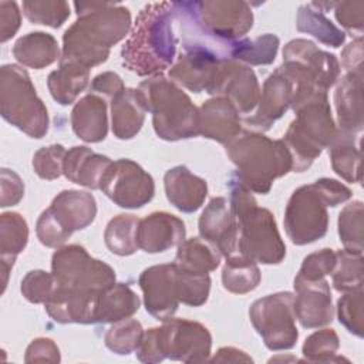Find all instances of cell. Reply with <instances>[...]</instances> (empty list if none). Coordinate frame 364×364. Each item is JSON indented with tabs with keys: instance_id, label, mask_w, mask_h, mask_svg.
Returning <instances> with one entry per match:
<instances>
[{
	"instance_id": "cell-1",
	"label": "cell",
	"mask_w": 364,
	"mask_h": 364,
	"mask_svg": "<svg viewBox=\"0 0 364 364\" xmlns=\"http://www.w3.org/2000/svg\"><path fill=\"white\" fill-rule=\"evenodd\" d=\"M77 20L63 36L60 63H74L85 68L107 61L112 46L131 30V13L114 3L77 1Z\"/></svg>"
},
{
	"instance_id": "cell-2",
	"label": "cell",
	"mask_w": 364,
	"mask_h": 364,
	"mask_svg": "<svg viewBox=\"0 0 364 364\" xmlns=\"http://www.w3.org/2000/svg\"><path fill=\"white\" fill-rule=\"evenodd\" d=\"M172 1H155L141 9L121 50L122 65L139 77H154L172 67L178 38Z\"/></svg>"
},
{
	"instance_id": "cell-3",
	"label": "cell",
	"mask_w": 364,
	"mask_h": 364,
	"mask_svg": "<svg viewBox=\"0 0 364 364\" xmlns=\"http://www.w3.org/2000/svg\"><path fill=\"white\" fill-rule=\"evenodd\" d=\"M225 148L236 166L235 178L252 192L267 193L277 178L293 171V159L283 139H272L257 131H242Z\"/></svg>"
},
{
	"instance_id": "cell-4",
	"label": "cell",
	"mask_w": 364,
	"mask_h": 364,
	"mask_svg": "<svg viewBox=\"0 0 364 364\" xmlns=\"http://www.w3.org/2000/svg\"><path fill=\"white\" fill-rule=\"evenodd\" d=\"M229 198L237 223V252L256 263L279 264L286 256V245L273 213L260 208L252 191L236 178L229 182Z\"/></svg>"
},
{
	"instance_id": "cell-5",
	"label": "cell",
	"mask_w": 364,
	"mask_h": 364,
	"mask_svg": "<svg viewBox=\"0 0 364 364\" xmlns=\"http://www.w3.org/2000/svg\"><path fill=\"white\" fill-rule=\"evenodd\" d=\"M351 198L344 183L321 178L297 188L284 210V230L291 243L303 246L321 239L327 233V206H337Z\"/></svg>"
},
{
	"instance_id": "cell-6",
	"label": "cell",
	"mask_w": 364,
	"mask_h": 364,
	"mask_svg": "<svg viewBox=\"0 0 364 364\" xmlns=\"http://www.w3.org/2000/svg\"><path fill=\"white\" fill-rule=\"evenodd\" d=\"M138 91L161 139L179 141L199 135V108L172 80L154 75L142 81Z\"/></svg>"
},
{
	"instance_id": "cell-7",
	"label": "cell",
	"mask_w": 364,
	"mask_h": 364,
	"mask_svg": "<svg viewBox=\"0 0 364 364\" xmlns=\"http://www.w3.org/2000/svg\"><path fill=\"white\" fill-rule=\"evenodd\" d=\"M296 118L290 122L283 142L290 151L293 171L303 172L321 155L337 134L327 92H317L293 107Z\"/></svg>"
},
{
	"instance_id": "cell-8",
	"label": "cell",
	"mask_w": 364,
	"mask_h": 364,
	"mask_svg": "<svg viewBox=\"0 0 364 364\" xmlns=\"http://www.w3.org/2000/svg\"><path fill=\"white\" fill-rule=\"evenodd\" d=\"M0 114L31 138H43L48 131L47 108L28 73L17 64H4L0 68Z\"/></svg>"
},
{
	"instance_id": "cell-9",
	"label": "cell",
	"mask_w": 364,
	"mask_h": 364,
	"mask_svg": "<svg viewBox=\"0 0 364 364\" xmlns=\"http://www.w3.org/2000/svg\"><path fill=\"white\" fill-rule=\"evenodd\" d=\"M51 273L58 287L101 294L115 283L114 269L90 256L81 245L58 247L51 257Z\"/></svg>"
},
{
	"instance_id": "cell-10",
	"label": "cell",
	"mask_w": 364,
	"mask_h": 364,
	"mask_svg": "<svg viewBox=\"0 0 364 364\" xmlns=\"http://www.w3.org/2000/svg\"><path fill=\"white\" fill-rule=\"evenodd\" d=\"M293 300V293L279 291L257 299L249 309L255 330L272 351L290 350L296 346L299 330L296 327Z\"/></svg>"
},
{
	"instance_id": "cell-11",
	"label": "cell",
	"mask_w": 364,
	"mask_h": 364,
	"mask_svg": "<svg viewBox=\"0 0 364 364\" xmlns=\"http://www.w3.org/2000/svg\"><path fill=\"white\" fill-rule=\"evenodd\" d=\"M100 189L119 208L138 209L152 200L155 182L141 165L122 158L108 166Z\"/></svg>"
},
{
	"instance_id": "cell-12",
	"label": "cell",
	"mask_w": 364,
	"mask_h": 364,
	"mask_svg": "<svg viewBox=\"0 0 364 364\" xmlns=\"http://www.w3.org/2000/svg\"><path fill=\"white\" fill-rule=\"evenodd\" d=\"M159 328V340L165 358L182 363H203L210 355L212 336L199 321L166 318Z\"/></svg>"
},
{
	"instance_id": "cell-13",
	"label": "cell",
	"mask_w": 364,
	"mask_h": 364,
	"mask_svg": "<svg viewBox=\"0 0 364 364\" xmlns=\"http://www.w3.org/2000/svg\"><path fill=\"white\" fill-rule=\"evenodd\" d=\"M206 92L226 98L239 114H249L259 104L260 85L250 67L236 60H223L219 63Z\"/></svg>"
},
{
	"instance_id": "cell-14",
	"label": "cell",
	"mask_w": 364,
	"mask_h": 364,
	"mask_svg": "<svg viewBox=\"0 0 364 364\" xmlns=\"http://www.w3.org/2000/svg\"><path fill=\"white\" fill-rule=\"evenodd\" d=\"M195 7L203 28L220 40H239L253 26L252 9L242 0L195 1Z\"/></svg>"
},
{
	"instance_id": "cell-15",
	"label": "cell",
	"mask_w": 364,
	"mask_h": 364,
	"mask_svg": "<svg viewBox=\"0 0 364 364\" xmlns=\"http://www.w3.org/2000/svg\"><path fill=\"white\" fill-rule=\"evenodd\" d=\"M294 100V84L283 68L277 67L263 84L255 115L246 118V124L257 132L269 131L291 107Z\"/></svg>"
},
{
	"instance_id": "cell-16",
	"label": "cell",
	"mask_w": 364,
	"mask_h": 364,
	"mask_svg": "<svg viewBox=\"0 0 364 364\" xmlns=\"http://www.w3.org/2000/svg\"><path fill=\"white\" fill-rule=\"evenodd\" d=\"M138 283L144 293L145 309L151 316L164 321L175 314L179 300L173 263L155 264L145 269L141 273Z\"/></svg>"
},
{
	"instance_id": "cell-17",
	"label": "cell",
	"mask_w": 364,
	"mask_h": 364,
	"mask_svg": "<svg viewBox=\"0 0 364 364\" xmlns=\"http://www.w3.org/2000/svg\"><path fill=\"white\" fill-rule=\"evenodd\" d=\"M199 235L212 245L220 256L237 252V223L226 198H212L205 206L199 222Z\"/></svg>"
},
{
	"instance_id": "cell-18",
	"label": "cell",
	"mask_w": 364,
	"mask_h": 364,
	"mask_svg": "<svg viewBox=\"0 0 364 364\" xmlns=\"http://www.w3.org/2000/svg\"><path fill=\"white\" fill-rule=\"evenodd\" d=\"M283 61H291L303 67L316 81L317 87L328 91L340 75V63L331 53L320 50L306 38L290 40L283 48Z\"/></svg>"
},
{
	"instance_id": "cell-19",
	"label": "cell",
	"mask_w": 364,
	"mask_h": 364,
	"mask_svg": "<svg viewBox=\"0 0 364 364\" xmlns=\"http://www.w3.org/2000/svg\"><path fill=\"white\" fill-rule=\"evenodd\" d=\"M293 300L296 320L304 328H318L330 324L334 318L330 284L326 279L317 282L294 283Z\"/></svg>"
},
{
	"instance_id": "cell-20",
	"label": "cell",
	"mask_w": 364,
	"mask_h": 364,
	"mask_svg": "<svg viewBox=\"0 0 364 364\" xmlns=\"http://www.w3.org/2000/svg\"><path fill=\"white\" fill-rule=\"evenodd\" d=\"M186 229L182 219L168 212H152L139 219L136 240L146 253H161L179 246L185 240Z\"/></svg>"
},
{
	"instance_id": "cell-21",
	"label": "cell",
	"mask_w": 364,
	"mask_h": 364,
	"mask_svg": "<svg viewBox=\"0 0 364 364\" xmlns=\"http://www.w3.org/2000/svg\"><path fill=\"white\" fill-rule=\"evenodd\" d=\"M242 132L240 114L222 97H213L199 107V134L219 144H229Z\"/></svg>"
},
{
	"instance_id": "cell-22",
	"label": "cell",
	"mask_w": 364,
	"mask_h": 364,
	"mask_svg": "<svg viewBox=\"0 0 364 364\" xmlns=\"http://www.w3.org/2000/svg\"><path fill=\"white\" fill-rule=\"evenodd\" d=\"M47 210L60 228L71 236L75 230H82L94 222L97 202L88 192L67 189L53 199Z\"/></svg>"
},
{
	"instance_id": "cell-23",
	"label": "cell",
	"mask_w": 364,
	"mask_h": 364,
	"mask_svg": "<svg viewBox=\"0 0 364 364\" xmlns=\"http://www.w3.org/2000/svg\"><path fill=\"white\" fill-rule=\"evenodd\" d=\"M98 296L55 286L44 307L47 314L60 324H92L95 323Z\"/></svg>"
},
{
	"instance_id": "cell-24",
	"label": "cell",
	"mask_w": 364,
	"mask_h": 364,
	"mask_svg": "<svg viewBox=\"0 0 364 364\" xmlns=\"http://www.w3.org/2000/svg\"><path fill=\"white\" fill-rule=\"evenodd\" d=\"M168 200L181 212H196L208 195V183L203 178L193 175L186 166L178 165L164 176Z\"/></svg>"
},
{
	"instance_id": "cell-25",
	"label": "cell",
	"mask_w": 364,
	"mask_h": 364,
	"mask_svg": "<svg viewBox=\"0 0 364 364\" xmlns=\"http://www.w3.org/2000/svg\"><path fill=\"white\" fill-rule=\"evenodd\" d=\"M338 128L355 135L363 129V73H346L334 91Z\"/></svg>"
},
{
	"instance_id": "cell-26",
	"label": "cell",
	"mask_w": 364,
	"mask_h": 364,
	"mask_svg": "<svg viewBox=\"0 0 364 364\" xmlns=\"http://www.w3.org/2000/svg\"><path fill=\"white\" fill-rule=\"evenodd\" d=\"M220 60L203 51H185L169 68V78L192 92L206 91Z\"/></svg>"
},
{
	"instance_id": "cell-27",
	"label": "cell",
	"mask_w": 364,
	"mask_h": 364,
	"mask_svg": "<svg viewBox=\"0 0 364 364\" xmlns=\"http://www.w3.org/2000/svg\"><path fill=\"white\" fill-rule=\"evenodd\" d=\"M71 128L84 142H101L108 134L107 101L101 95L87 94L71 111Z\"/></svg>"
},
{
	"instance_id": "cell-28",
	"label": "cell",
	"mask_w": 364,
	"mask_h": 364,
	"mask_svg": "<svg viewBox=\"0 0 364 364\" xmlns=\"http://www.w3.org/2000/svg\"><path fill=\"white\" fill-rule=\"evenodd\" d=\"M112 161L101 154L91 151L87 146H73L64 158L63 175L73 183L100 189L101 179Z\"/></svg>"
},
{
	"instance_id": "cell-29",
	"label": "cell",
	"mask_w": 364,
	"mask_h": 364,
	"mask_svg": "<svg viewBox=\"0 0 364 364\" xmlns=\"http://www.w3.org/2000/svg\"><path fill=\"white\" fill-rule=\"evenodd\" d=\"M145 105L138 88H125L111 100L112 132L118 139H132L145 121Z\"/></svg>"
},
{
	"instance_id": "cell-30",
	"label": "cell",
	"mask_w": 364,
	"mask_h": 364,
	"mask_svg": "<svg viewBox=\"0 0 364 364\" xmlns=\"http://www.w3.org/2000/svg\"><path fill=\"white\" fill-rule=\"evenodd\" d=\"M14 58L26 67L41 70L60 60L57 40L44 31H33L21 36L13 46Z\"/></svg>"
},
{
	"instance_id": "cell-31",
	"label": "cell",
	"mask_w": 364,
	"mask_h": 364,
	"mask_svg": "<svg viewBox=\"0 0 364 364\" xmlns=\"http://www.w3.org/2000/svg\"><path fill=\"white\" fill-rule=\"evenodd\" d=\"M139 297L125 283H114L105 289L97 301L95 323H115L134 316L139 309Z\"/></svg>"
},
{
	"instance_id": "cell-32",
	"label": "cell",
	"mask_w": 364,
	"mask_h": 364,
	"mask_svg": "<svg viewBox=\"0 0 364 364\" xmlns=\"http://www.w3.org/2000/svg\"><path fill=\"white\" fill-rule=\"evenodd\" d=\"M88 81L90 68L74 63H60L58 68L48 74L47 87L58 104L70 105L85 90Z\"/></svg>"
},
{
	"instance_id": "cell-33",
	"label": "cell",
	"mask_w": 364,
	"mask_h": 364,
	"mask_svg": "<svg viewBox=\"0 0 364 364\" xmlns=\"http://www.w3.org/2000/svg\"><path fill=\"white\" fill-rule=\"evenodd\" d=\"M327 148L333 171L347 182L358 183L361 181V151L355 135L337 129Z\"/></svg>"
},
{
	"instance_id": "cell-34",
	"label": "cell",
	"mask_w": 364,
	"mask_h": 364,
	"mask_svg": "<svg viewBox=\"0 0 364 364\" xmlns=\"http://www.w3.org/2000/svg\"><path fill=\"white\" fill-rule=\"evenodd\" d=\"M175 266L191 273L209 274L220 263L219 252L206 240L192 237L178 246Z\"/></svg>"
},
{
	"instance_id": "cell-35",
	"label": "cell",
	"mask_w": 364,
	"mask_h": 364,
	"mask_svg": "<svg viewBox=\"0 0 364 364\" xmlns=\"http://www.w3.org/2000/svg\"><path fill=\"white\" fill-rule=\"evenodd\" d=\"M260 279V269L250 257L239 252L226 257L222 269V283L228 291L235 294L249 293L259 286Z\"/></svg>"
},
{
	"instance_id": "cell-36",
	"label": "cell",
	"mask_w": 364,
	"mask_h": 364,
	"mask_svg": "<svg viewBox=\"0 0 364 364\" xmlns=\"http://www.w3.org/2000/svg\"><path fill=\"white\" fill-rule=\"evenodd\" d=\"M296 28L300 33H307L320 43L338 48L346 41V33L333 24L323 11L313 7L310 3L301 4L296 16Z\"/></svg>"
},
{
	"instance_id": "cell-37",
	"label": "cell",
	"mask_w": 364,
	"mask_h": 364,
	"mask_svg": "<svg viewBox=\"0 0 364 364\" xmlns=\"http://www.w3.org/2000/svg\"><path fill=\"white\" fill-rule=\"evenodd\" d=\"M138 223L139 219L131 213L117 215L108 222L104 232V240L111 253L129 256L139 249L136 240Z\"/></svg>"
},
{
	"instance_id": "cell-38",
	"label": "cell",
	"mask_w": 364,
	"mask_h": 364,
	"mask_svg": "<svg viewBox=\"0 0 364 364\" xmlns=\"http://www.w3.org/2000/svg\"><path fill=\"white\" fill-rule=\"evenodd\" d=\"M279 50V37L263 34L256 38H239L235 41L232 60L250 65H267L276 58Z\"/></svg>"
},
{
	"instance_id": "cell-39",
	"label": "cell",
	"mask_w": 364,
	"mask_h": 364,
	"mask_svg": "<svg viewBox=\"0 0 364 364\" xmlns=\"http://www.w3.org/2000/svg\"><path fill=\"white\" fill-rule=\"evenodd\" d=\"M28 240V226L26 219L17 212L0 215V257L16 260Z\"/></svg>"
},
{
	"instance_id": "cell-40",
	"label": "cell",
	"mask_w": 364,
	"mask_h": 364,
	"mask_svg": "<svg viewBox=\"0 0 364 364\" xmlns=\"http://www.w3.org/2000/svg\"><path fill=\"white\" fill-rule=\"evenodd\" d=\"M336 255L337 262L331 273L334 289L340 293L363 289V252L340 249Z\"/></svg>"
},
{
	"instance_id": "cell-41",
	"label": "cell",
	"mask_w": 364,
	"mask_h": 364,
	"mask_svg": "<svg viewBox=\"0 0 364 364\" xmlns=\"http://www.w3.org/2000/svg\"><path fill=\"white\" fill-rule=\"evenodd\" d=\"M144 328L138 320L124 318L112 323L107 330L104 341L107 348L115 354L127 355L135 353L144 337Z\"/></svg>"
},
{
	"instance_id": "cell-42",
	"label": "cell",
	"mask_w": 364,
	"mask_h": 364,
	"mask_svg": "<svg viewBox=\"0 0 364 364\" xmlns=\"http://www.w3.org/2000/svg\"><path fill=\"white\" fill-rule=\"evenodd\" d=\"M175 272H176V293H178L179 303L192 306V307H198L206 303L210 291L209 274L185 272L176 266H175Z\"/></svg>"
},
{
	"instance_id": "cell-43",
	"label": "cell",
	"mask_w": 364,
	"mask_h": 364,
	"mask_svg": "<svg viewBox=\"0 0 364 364\" xmlns=\"http://www.w3.org/2000/svg\"><path fill=\"white\" fill-rule=\"evenodd\" d=\"M338 236L344 249L363 252V202L354 200L338 215Z\"/></svg>"
},
{
	"instance_id": "cell-44",
	"label": "cell",
	"mask_w": 364,
	"mask_h": 364,
	"mask_svg": "<svg viewBox=\"0 0 364 364\" xmlns=\"http://www.w3.org/2000/svg\"><path fill=\"white\" fill-rule=\"evenodd\" d=\"M340 347L338 336L333 328H321L310 334L303 344V355L310 363H334L343 358L336 357Z\"/></svg>"
},
{
	"instance_id": "cell-45",
	"label": "cell",
	"mask_w": 364,
	"mask_h": 364,
	"mask_svg": "<svg viewBox=\"0 0 364 364\" xmlns=\"http://www.w3.org/2000/svg\"><path fill=\"white\" fill-rule=\"evenodd\" d=\"M24 16L34 24L58 28L70 17L67 1H23Z\"/></svg>"
},
{
	"instance_id": "cell-46",
	"label": "cell",
	"mask_w": 364,
	"mask_h": 364,
	"mask_svg": "<svg viewBox=\"0 0 364 364\" xmlns=\"http://www.w3.org/2000/svg\"><path fill=\"white\" fill-rule=\"evenodd\" d=\"M337 316L340 323L354 336L364 334L363 289L346 291L337 301Z\"/></svg>"
},
{
	"instance_id": "cell-47",
	"label": "cell",
	"mask_w": 364,
	"mask_h": 364,
	"mask_svg": "<svg viewBox=\"0 0 364 364\" xmlns=\"http://www.w3.org/2000/svg\"><path fill=\"white\" fill-rule=\"evenodd\" d=\"M337 262V255L333 249L324 247L314 253H310L304 257L294 283L304 282H317L324 279L327 274H331Z\"/></svg>"
},
{
	"instance_id": "cell-48",
	"label": "cell",
	"mask_w": 364,
	"mask_h": 364,
	"mask_svg": "<svg viewBox=\"0 0 364 364\" xmlns=\"http://www.w3.org/2000/svg\"><path fill=\"white\" fill-rule=\"evenodd\" d=\"M65 154L67 151L61 144L40 148L33 156V169L37 176L46 181H53L61 176Z\"/></svg>"
},
{
	"instance_id": "cell-49",
	"label": "cell",
	"mask_w": 364,
	"mask_h": 364,
	"mask_svg": "<svg viewBox=\"0 0 364 364\" xmlns=\"http://www.w3.org/2000/svg\"><path fill=\"white\" fill-rule=\"evenodd\" d=\"M53 273L44 270H30L21 280V293L30 303H46L55 290Z\"/></svg>"
},
{
	"instance_id": "cell-50",
	"label": "cell",
	"mask_w": 364,
	"mask_h": 364,
	"mask_svg": "<svg viewBox=\"0 0 364 364\" xmlns=\"http://www.w3.org/2000/svg\"><path fill=\"white\" fill-rule=\"evenodd\" d=\"M334 16L347 31L361 34L364 27V1L336 3Z\"/></svg>"
},
{
	"instance_id": "cell-51",
	"label": "cell",
	"mask_w": 364,
	"mask_h": 364,
	"mask_svg": "<svg viewBox=\"0 0 364 364\" xmlns=\"http://www.w3.org/2000/svg\"><path fill=\"white\" fill-rule=\"evenodd\" d=\"M0 186H1V198L0 206H14L24 196V183L21 178L11 169L3 168L0 172Z\"/></svg>"
},
{
	"instance_id": "cell-52",
	"label": "cell",
	"mask_w": 364,
	"mask_h": 364,
	"mask_svg": "<svg viewBox=\"0 0 364 364\" xmlns=\"http://www.w3.org/2000/svg\"><path fill=\"white\" fill-rule=\"evenodd\" d=\"M58 346L47 337L34 338L26 350V363H60Z\"/></svg>"
},
{
	"instance_id": "cell-53",
	"label": "cell",
	"mask_w": 364,
	"mask_h": 364,
	"mask_svg": "<svg viewBox=\"0 0 364 364\" xmlns=\"http://www.w3.org/2000/svg\"><path fill=\"white\" fill-rule=\"evenodd\" d=\"M136 357L142 363H159L165 360V355L162 353L161 340H159V328L152 327L144 333V337L141 340L139 347L135 351Z\"/></svg>"
},
{
	"instance_id": "cell-54",
	"label": "cell",
	"mask_w": 364,
	"mask_h": 364,
	"mask_svg": "<svg viewBox=\"0 0 364 364\" xmlns=\"http://www.w3.org/2000/svg\"><path fill=\"white\" fill-rule=\"evenodd\" d=\"M21 13L16 1H0V41L6 43L18 30Z\"/></svg>"
},
{
	"instance_id": "cell-55",
	"label": "cell",
	"mask_w": 364,
	"mask_h": 364,
	"mask_svg": "<svg viewBox=\"0 0 364 364\" xmlns=\"http://www.w3.org/2000/svg\"><path fill=\"white\" fill-rule=\"evenodd\" d=\"M125 90V85L121 80V77L117 73L112 71H105L98 74L97 77H94L91 85H90V91L92 94L97 95H102L107 97L109 101L117 97L119 92H122Z\"/></svg>"
},
{
	"instance_id": "cell-56",
	"label": "cell",
	"mask_w": 364,
	"mask_h": 364,
	"mask_svg": "<svg viewBox=\"0 0 364 364\" xmlns=\"http://www.w3.org/2000/svg\"><path fill=\"white\" fill-rule=\"evenodd\" d=\"M341 65L347 73H363V37L358 36L341 51Z\"/></svg>"
},
{
	"instance_id": "cell-57",
	"label": "cell",
	"mask_w": 364,
	"mask_h": 364,
	"mask_svg": "<svg viewBox=\"0 0 364 364\" xmlns=\"http://www.w3.org/2000/svg\"><path fill=\"white\" fill-rule=\"evenodd\" d=\"M212 363H252V357L245 351L235 347H222L218 353L210 358Z\"/></svg>"
}]
</instances>
